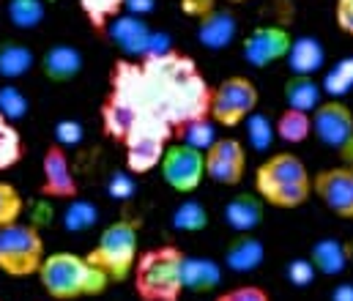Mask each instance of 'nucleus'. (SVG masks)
<instances>
[{
  "instance_id": "a19ab883",
  "label": "nucleus",
  "mask_w": 353,
  "mask_h": 301,
  "mask_svg": "<svg viewBox=\"0 0 353 301\" xmlns=\"http://www.w3.org/2000/svg\"><path fill=\"white\" fill-rule=\"evenodd\" d=\"M178 3H181V11L192 19H203L216 8V0H178Z\"/></svg>"
},
{
  "instance_id": "2f4dec72",
  "label": "nucleus",
  "mask_w": 353,
  "mask_h": 301,
  "mask_svg": "<svg viewBox=\"0 0 353 301\" xmlns=\"http://www.w3.org/2000/svg\"><path fill=\"white\" fill-rule=\"evenodd\" d=\"M22 211H25V198L19 195V189L8 181H0V230L22 222Z\"/></svg>"
},
{
  "instance_id": "20e7f679",
  "label": "nucleus",
  "mask_w": 353,
  "mask_h": 301,
  "mask_svg": "<svg viewBox=\"0 0 353 301\" xmlns=\"http://www.w3.org/2000/svg\"><path fill=\"white\" fill-rule=\"evenodd\" d=\"M140 230H143V222L137 216H123L110 222L99 233L96 244L90 247L85 258L96 269H101L112 282L132 280L140 258Z\"/></svg>"
},
{
  "instance_id": "a211bd4d",
  "label": "nucleus",
  "mask_w": 353,
  "mask_h": 301,
  "mask_svg": "<svg viewBox=\"0 0 353 301\" xmlns=\"http://www.w3.org/2000/svg\"><path fill=\"white\" fill-rule=\"evenodd\" d=\"M222 263L233 274H252L265 263V244L252 233H236V238L225 247Z\"/></svg>"
},
{
  "instance_id": "a878e982",
  "label": "nucleus",
  "mask_w": 353,
  "mask_h": 301,
  "mask_svg": "<svg viewBox=\"0 0 353 301\" xmlns=\"http://www.w3.org/2000/svg\"><path fill=\"white\" fill-rule=\"evenodd\" d=\"M50 3L52 0H8L6 3L8 22L17 30H36L44 22V17H47Z\"/></svg>"
},
{
  "instance_id": "aec40b11",
  "label": "nucleus",
  "mask_w": 353,
  "mask_h": 301,
  "mask_svg": "<svg viewBox=\"0 0 353 301\" xmlns=\"http://www.w3.org/2000/svg\"><path fill=\"white\" fill-rule=\"evenodd\" d=\"M137 118H140V110L132 101H126L118 94H107V99L101 104V132H104V137L123 143L126 134L132 132V126L137 123Z\"/></svg>"
},
{
  "instance_id": "39448f33",
  "label": "nucleus",
  "mask_w": 353,
  "mask_h": 301,
  "mask_svg": "<svg viewBox=\"0 0 353 301\" xmlns=\"http://www.w3.org/2000/svg\"><path fill=\"white\" fill-rule=\"evenodd\" d=\"M173 134L176 132L165 118L143 112L137 118V123L132 126V132L126 134V140L121 143L126 148V170L132 176H145V173L157 170L162 165V156H165Z\"/></svg>"
},
{
  "instance_id": "4be33fe9",
  "label": "nucleus",
  "mask_w": 353,
  "mask_h": 301,
  "mask_svg": "<svg viewBox=\"0 0 353 301\" xmlns=\"http://www.w3.org/2000/svg\"><path fill=\"white\" fill-rule=\"evenodd\" d=\"M326 63V50L315 36H299L293 39V47L288 52L290 74H318Z\"/></svg>"
},
{
  "instance_id": "f3484780",
  "label": "nucleus",
  "mask_w": 353,
  "mask_h": 301,
  "mask_svg": "<svg viewBox=\"0 0 353 301\" xmlns=\"http://www.w3.org/2000/svg\"><path fill=\"white\" fill-rule=\"evenodd\" d=\"M225 225L233 233H252L263 225L265 216V200L258 192H239L225 203Z\"/></svg>"
},
{
  "instance_id": "dca6fc26",
  "label": "nucleus",
  "mask_w": 353,
  "mask_h": 301,
  "mask_svg": "<svg viewBox=\"0 0 353 301\" xmlns=\"http://www.w3.org/2000/svg\"><path fill=\"white\" fill-rule=\"evenodd\" d=\"M236 33H239V19L230 8H214L211 14H205L203 19H197V41L211 50V52H222L228 50L233 41H236Z\"/></svg>"
},
{
  "instance_id": "5701e85b",
  "label": "nucleus",
  "mask_w": 353,
  "mask_h": 301,
  "mask_svg": "<svg viewBox=\"0 0 353 301\" xmlns=\"http://www.w3.org/2000/svg\"><path fill=\"white\" fill-rule=\"evenodd\" d=\"M33 66H39V61L28 44L0 41V80H6V83L22 80L33 72Z\"/></svg>"
},
{
  "instance_id": "4c0bfd02",
  "label": "nucleus",
  "mask_w": 353,
  "mask_h": 301,
  "mask_svg": "<svg viewBox=\"0 0 353 301\" xmlns=\"http://www.w3.org/2000/svg\"><path fill=\"white\" fill-rule=\"evenodd\" d=\"M134 192H137V184H134V178H132L129 170H118V173H112V176L107 178V195H110L112 200H121V203L132 200Z\"/></svg>"
},
{
  "instance_id": "f257e3e1",
  "label": "nucleus",
  "mask_w": 353,
  "mask_h": 301,
  "mask_svg": "<svg viewBox=\"0 0 353 301\" xmlns=\"http://www.w3.org/2000/svg\"><path fill=\"white\" fill-rule=\"evenodd\" d=\"M41 291L55 301H80L104 296L112 280L96 269L85 255L77 252H50L36 274Z\"/></svg>"
},
{
  "instance_id": "72a5a7b5",
  "label": "nucleus",
  "mask_w": 353,
  "mask_h": 301,
  "mask_svg": "<svg viewBox=\"0 0 353 301\" xmlns=\"http://www.w3.org/2000/svg\"><path fill=\"white\" fill-rule=\"evenodd\" d=\"M247 140L255 151H268L271 143L276 140V126L265 118L263 112H252L247 118Z\"/></svg>"
},
{
  "instance_id": "e433bc0d",
  "label": "nucleus",
  "mask_w": 353,
  "mask_h": 301,
  "mask_svg": "<svg viewBox=\"0 0 353 301\" xmlns=\"http://www.w3.org/2000/svg\"><path fill=\"white\" fill-rule=\"evenodd\" d=\"M285 277H288V282L293 288H310L315 282L318 271H315V266H312L310 258H293L288 263V269H285Z\"/></svg>"
},
{
  "instance_id": "37998d69",
  "label": "nucleus",
  "mask_w": 353,
  "mask_h": 301,
  "mask_svg": "<svg viewBox=\"0 0 353 301\" xmlns=\"http://www.w3.org/2000/svg\"><path fill=\"white\" fill-rule=\"evenodd\" d=\"M332 301H353V282H340V285H334Z\"/></svg>"
},
{
  "instance_id": "9b49d317",
  "label": "nucleus",
  "mask_w": 353,
  "mask_h": 301,
  "mask_svg": "<svg viewBox=\"0 0 353 301\" xmlns=\"http://www.w3.org/2000/svg\"><path fill=\"white\" fill-rule=\"evenodd\" d=\"M247 148L236 137H216L205 151V178L219 187H239L247 176Z\"/></svg>"
},
{
  "instance_id": "423d86ee",
  "label": "nucleus",
  "mask_w": 353,
  "mask_h": 301,
  "mask_svg": "<svg viewBox=\"0 0 353 301\" xmlns=\"http://www.w3.org/2000/svg\"><path fill=\"white\" fill-rule=\"evenodd\" d=\"M44 258V238L33 222H17L0 230V271L6 277H36Z\"/></svg>"
},
{
  "instance_id": "4468645a",
  "label": "nucleus",
  "mask_w": 353,
  "mask_h": 301,
  "mask_svg": "<svg viewBox=\"0 0 353 301\" xmlns=\"http://www.w3.org/2000/svg\"><path fill=\"white\" fill-rule=\"evenodd\" d=\"M151 36H154V28L143 17L129 14V11L118 14L101 33V39L110 41V47H115L123 58H132V61H143L145 58Z\"/></svg>"
},
{
  "instance_id": "393cba45",
  "label": "nucleus",
  "mask_w": 353,
  "mask_h": 301,
  "mask_svg": "<svg viewBox=\"0 0 353 301\" xmlns=\"http://www.w3.org/2000/svg\"><path fill=\"white\" fill-rule=\"evenodd\" d=\"M274 126H276V140H282L288 145H301L312 137V112L285 107L276 115Z\"/></svg>"
},
{
  "instance_id": "412c9836",
  "label": "nucleus",
  "mask_w": 353,
  "mask_h": 301,
  "mask_svg": "<svg viewBox=\"0 0 353 301\" xmlns=\"http://www.w3.org/2000/svg\"><path fill=\"white\" fill-rule=\"evenodd\" d=\"M222 285V263L203 255H186L183 260V288L189 293L205 296Z\"/></svg>"
},
{
  "instance_id": "6ab92c4d",
  "label": "nucleus",
  "mask_w": 353,
  "mask_h": 301,
  "mask_svg": "<svg viewBox=\"0 0 353 301\" xmlns=\"http://www.w3.org/2000/svg\"><path fill=\"white\" fill-rule=\"evenodd\" d=\"M353 258L351 241H340L334 236L329 238H318L310 249V260L318 271V277H340Z\"/></svg>"
},
{
  "instance_id": "7ed1b4c3",
  "label": "nucleus",
  "mask_w": 353,
  "mask_h": 301,
  "mask_svg": "<svg viewBox=\"0 0 353 301\" xmlns=\"http://www.w3.org/2000/svg\"><path fill=\"white\" fill-rule=\"evenodd\" d=\"M183 260L186 252L173 244L140 252L134 266V293L140 301H181L183 288Z\"/></svg>"
},
{
  "instance_id": "58836bf2",
  "label": "nucleus",
  "mask_w": 353,
  "mask_h": 301,
  "mask_svg": "<svg viewBox=\"0 0 353 301\" xmlns=\"http://www.w3.org/2000/svg\"><path fill=\"white\" fill-rule=\"evenodd\" d=\"M214 301H271V296L261 285H239V288H228L216 293Z\"/></svg>"
},
{
  "instance_id": "7c9ffc66",
  "label": "nucleus",
  "mask_w": 353,
  "mask_h": 301,
  "mask_svg": "<svg viewBox=\"0 0 353 301\" xmlns=\"http://www.w3.org/2000/svg\"><path fill=\"white\" fill-rule=\"evenodd\" d=\"M323 94L329 96V99H343L345 94H351L353 91V55L351 58H343V61H337L329 72H326V77H323Z\"/></svg>"
},
{
  "instance_id": "1a4fd4ad",
  "label": "nucleus",
  "mask_w": 353,
  "mask_h": 301,
  "mask_svg": "<svg viewBox=\"0 0 353 301\" xmlns=\"http://www.w3.org/2000/svg\"><path fill=\"white\" fill-rule=\"evenodd\" d=\"M159 176L178 195H194L200 189V184L205 181V151H200L183 140L170 143L162 156Z\"/></svg>"
},
{
  "instance_id": "79ce46f5",
  "label": "nucleus",
  "mask_w": 353,
  "mask_h": 301,
  "mask_svg": "<svg viewBox=\"0 0 353 301\" xmlns=\"http://www.w3.org/2000/svg\"><path fill=\"white\" fill-rule=\"evenodd\" d=\"M157 3H159V0H126L123 11L137 14V17H145V14H151V11L157 8Z\"/></svg>"
},
{
  "instance_id": "c9c22d12",
  "label": "nucleus",
  "mask_w": 353,
  "mask_h": 301,
  "mask_svg": "<svg viewBox=\"0 0 353 301\" xmlns=\"http://www.w3.org/2000/svg\"><path fill=\"white\" fill-rule=\"evenodd\" d=\"M52 134H55V143H58V145L74 148V145H80V143L85 140V126H83L77 118H61V121L55 123Z\"/></svg>"
},
{
  "instance_id": "ddd939ff",
  "label": "nucleus",
  "mask_w": 353,
  "mask_h": 301,
  "mask_svg": "<svg viewBox=\"0 0 353 301\" xmlns=\"http://www.w3.org/2000/svg\"><path fill=\"white\" fill-rule=\"evenodd\" d=\"M290 47H293V33L285 25H261L244 36L241 55L250 66L268 69L279 61H288Z\"/></svg>"
},
{
  "instance_id": "ea45409f",
  "label": "nucleus",
  "mask_w": 353,
  "mask_h": 301,
  "mask_svg": "<svg viewBox=\"0 0 353 301\" xmlns=\"http://www.w3.org/2000/svg\"><path fill=\"white\" fill-rule=\"evenodd\" d=\"M334 22L340 33L353 36V0H334Z\"/></svg>"
},
{
  "instance_id": "b1692460",
  "label": "nucleus",
  "mask_w": 353,
  "mask_h": 301,
  "mask_svg": "<svg viewBox=\"0 0 353 301\" xmlns=\"http://www.w3.org/2000/svg\"><path fill=\"white\" fill-rule=\"evenodd\" d=\"M285 104L293 110L315 112V107L323 101V85L312 74H290L285 80Z\"/></svg>"
},
{
  "instance_id": "c756f323",
  "label": "nucleus",
  "mask_w": 353,
  "mask_h": 301,
  "mask_svg": "<svg viewBox=\"0 0 353 301\" xmlns=\"http://www.w3.org/2000/svg\"><path fill=\"white\" fill-rule=\"evenodd\" d=\"M77 6H80V11H83V17L88 19L90 28L101 36L104 28H107L118 14H123L126 0H77Z\"/></svg>"
},
{
  "instance_id": "bb28decb",
  "label": "nucleus",
  "mask_w": 353,
  "mask_h": 301,
  "mask_svg": "<svg viewBox=\"0 0 353 301\" xmlns=\"http://www.w3.org/2000/svg\"><path fill=\"white\" fill-rule=\"evenodd\" d=\"M61 225L66 233L72 236H80V233H88L90 227L99 225V205L83 198H74V200L66 203L63 214H61Z\"/></svg>"
},
{
  "instance_id": "cd10ccee",
  "label": "nucleus",
  "mask_w": 353,
  "mask_h": 301,
  "mask_svg": "<svg viewBox=\"0 0 353 301\" xmlns=\"http://www.w3.org/2000/svg\"><path fill=\"white\" fill-rule=\"evenodd\" d=\"M25 156V143H22V134L17 129L14 121H8L3 112H0V173L17 167Z\"/></svg>"
},
{
  "instance_id": "2eb2a0df",
  "label": "nucleus",
  "mask_w": 353,
  "mask_h": 301,
  "mask_svg": "<svg viewBox=\"0 0 353 301\" xmlns=\"http://www.w3.org/2000/svg\"><path fill=\"white\" fill-rule=\"evenodd\" d=\"M83 69H85V55L80 47H74L69 41H58V44L47 47L44 55L39 58V72L52 85L74 83L83 74Z\"/></svg>"
},
{
  "instance_id": "f8f14e48",
  "label": "nucleus",
  "mask_w": 353,
  "mask_h": 301,
  "mask_svg": "<svg viewBox=\"0 0 353 301\" xmlns=\"http://www.w3.org/2000/svg\"><path fill=\"white\" fill-rule=\"evenodd\" d=\"M312 192L334 216L353 222V165H332L312 173Z\"/></svg>"
},
{
  "instance_id": "9d476101",
  "label": "nucleus",
  "mask_w": 353,
  "mask_h": 301,
  "mask_svg": "<svg viewBox=\"0 0 353 301\" xmlns=\"http://www.w3.org/2000/svg\"><path fill=\"white\" fill-rule=\"evenodd\" d=\"M39 195L44 200H74L80 198V184L77 176L72 170L69 162V148L50 143L44 156H41V184H39Z\"/></svg>"
},
{
  "instance_id": "473e14b6",
  "label": "nucleus",
  "mask_w": 353,
  "mask_h": 301,
  "mask_svg": "<svg viewBox=\"0 0 353 301\" xmlns=\"http://www.w3.org/2000/svg\"><path fill=\"white\" fill-rule=\"evenodd\" d=\"M214 129H216V123L211 118H197V121L186 123L183 129H178L176 134H181L183 143H189V145H194L200 151H208L214 145V140H216V132Z\"/></svg>"
},
{
  "instance_id": "f03ea898",
  "label": "nucleus",
  "mask_w": 353,
  "mask_h": 301,
  "mask_svg": "<svg viewBox=\"0 0 353 301\" xmlns=\"http://www.w3.org/2000/svg\"><path fill=\"white\" fill-rule=\"evenodd\" d=\"M255 192L265 200V205L279 211H296L307 205L312 192V173L301 162V156L290 151L268 154L255 170Z\"/></svg>"
},
{
  "instance_id": "6e6552de",
  "label": "nucleus",
  "mask_w": 353,
  "mask_h": 301,
  "mask_svg": "<svg viewBox=\"0 0 353 301\" xmlns=\"http://www.w3.org/2000/svg\"><path fill=\"white\" fill-rule=\"evenodd\" d=\"M312 137L353 165V110L343 99H323L312 112Z\"/></svg>"
},
{
  "instance_id": "f704fd0d",
  "label": "nucleus",
  "mask_w": 353,
  "mask_h": 301,
  "mask_svg": "<svg viewBox=\"0 0 353 301\" xmlns=\"http://www.w3.org/2000/svg\"><path fill=\"white\" fill-rule=\"evenodd\" d=\"M0 112L8 118V121H22V118H28V112H30V99L17 88V85H3L0 88Z\"/></svg>"
},
{
  "instance_id": "c85d7f7f",
  "label": "nucleus",
  "mask_w": 353,
  "mask_h": 301,
  "mask_svg": "<svg viewBox=\"0 0 353 301\" xmlns=\"http://www.w3.org/2000/svg\"><path fill=\"white\" fill-rule=\"evenodd\" d=\"M208 222H211L208 208L194 198H186L183 203H178L173 216H170V225L178 233H200V230L208 227Z\"/></svg>"
},
{
  "instance_id": "c03bdc74",
  "label": "nucleus",
  "mask_w": 353,
  "mask_h": 301,
  "mask_svg": "<svg viewBox=\"0 0 353 301\" xmlns=\"http://www.w3.org/2000/svg\"><path fill=\"white\" fill-rule=\"evenodd\" d=\"M228 6H244V3H250V0H225Z\"/></svg>"
},
{
  "instance_id": "0eeeda50",
  "label": "nucleus",
  "mask_w": 353,
  "mask_h": 301,
  "mask_svg": "<svg viewBox=\"0 0 353 301\" xmlns=\"http://www.w3.org/2000/svg\"><path fill=\"white\" fill-rule=\"evenodd\" d=\"M261 91L244 74H230L211 91V121L222 129H236L247 123L252 112H258Z\"/></svg>"
}]
</instances>
